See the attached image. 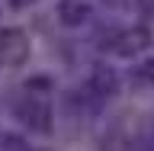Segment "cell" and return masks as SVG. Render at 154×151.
Wrapping results in <instances>:
<instances>
[{
  "label": "cell",
  "mask_w": 154,
  "mask_h": 151,
  "mask_svg": "<svg viewBox=\"0 0 154 151\" xmlns=\"http://www.w3.org/2000/svg\"><path fill=\"white\" fill-rule=\"evenodd\" d=\"M144 77H148V80H154V58L144 64Z\"/></svg>",
  "instance_id": "7"
},
{
  "label": "cell",
  "mask_w": 154,
  "mask_h": 151,
  "mask_svg": "<svg viewBox=\"0 0 154 151\" xmlns=\"http://www.w3.org/2000/svg\"><path fill=\"white\" fill-rule=\"evenodd\" d=\"M16 116L29 125V129H35V132H48V125H51L48 106H42V103H23L16 109Z\"/></svg>",
  "instance_id": "2"
},
{
  "label": "cell",
  "mask_w": 154,
  "mask_h": 151,
  "mask_svg": "<svg viewBox=\"0 0 154 151\" xmlns=\"http://www.w3.org/2000/svg\"><path fill=\"white\" fill-rule=\"evenodd\" d=\"M148 45V32L144 29H128V32H122V36L116 39V48L122 52V55H135L138 48Z\"/></svg>",
  "instance_id": "3"
},
{
  "label": "cell",
  "mask_w": 154,
  "mask_h": 151,
  "mask_svg": "<svg viewBox=\"0 0 154 151\" xmlns=\"http://www.w3.org/2000/svg\"><path fill=\"white\" fill-rule=\"evenodd\" d=\"M58 13H61V19L71 23V26H77V23H84V19H87V7H84V3H61Z\"/></svg>",
  "instance_id": "4"
},
{
  "label": "cell",
  "mask_w": 154,
  "mask_h": 151,
  "mask_svg": "<svg viewBox=\"0 0 154 151\" xmlns=\"http://www.w3.org/2000/svg\"><path fill=\"white\" fill-rule=\"evenodd\" d=\"M106 3H112V7H119V3H125V0H106Z\"/></svg>",
  "instance_id": "8"
},
{
  "label": "cell",
  "mask_w": 154,
  "mask_h": 151,
  "mask_svg": "<svg viewBox=\"0 0 154 151\" xmlns=\"http://www.w3.org/2000/svg\"><path fill=\"white\" fill-rule=\"evenodd\" d=\"M29 87H32V90H48V77H32Z\"/></svg>",
  "instance_id": "6"
},
{
  "label": "cell",
  "mask_w": 154,
  "mask_h": 151,
  "mask_svg": "<svg viewBox=\"0 0 154 151\" xmlns=\"http://www.w3.org/2000/svg\"><path fill=\"white\" fill-rule=\"evenodd\" d=\"M29 39L19 29H0V64H19L26 61Z\"/></svg>",
  "instance_id": "1"
},
{
  "label": "cell",
  "mask_w": 154,
  "mask_h": 151,
  "mask_svg": "<svg viewBox=\"0 0 154 151\" xmlns=\"http://www.w3.org/2000/svg\"><path fill=\"white\" fill-rule=\"evenodd\" d=\"M93 77H100L103 93H112V90H116V74L109 71V68H96V74H93Z\"/></svg>",
  "instance_id": "5"
}]
</instances>
